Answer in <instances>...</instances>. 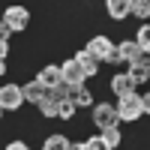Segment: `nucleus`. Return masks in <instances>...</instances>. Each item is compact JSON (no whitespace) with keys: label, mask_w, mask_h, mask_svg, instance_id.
Masks as SVG:
<instances>
[{"label":"nucleus","mask_w":150,"mask_h":150,"mask_svg":"<svg viewBox=\"0 0 150 150\" xmlns=\"http://www.w3.org/2000/svg\"><path fill=\"white\" fill-rule=\"evenodd\" d=\"M6 150H30V147H27V144H24V141H12V144H9Z\"/></svg>","instance_id":"nucleus-23"},{"label":"nucleus","mask_w":150,"mask_h":150,"mask_svg":"<svg viewBox=\"0 0 150 150\" xmlns=\"http://www.w3.org/2000/svg\"><path fill=\"white\" fill-rule=\"evenodd\" d=\"M6 72V60H0V75H3Z\"/></svg>","instance_id":"nucleus-26"},{"label":"nucleus","mask_w":150,"mask_h":150,"mask_svg":"<svg viewBox=\"0 0 150 150\" xmlns=\"http://www.w3.org/2000/svg\"><path fill=\"white\" fill-rule=\"evenodd\" d=\"M9 33H12V30L6 27V24H3V21H0V42H6V39H9Z\"/></svg>","instance_id":"nucleus-22"},{"label":"nucleus","mask_w":150,"mask_h":150,"mask_svg":"<svg viewBox=\"0 0 150 150\" xmlns=\"http://www.w3.org/2000/svg\"><path fill=\"white\" fill-rule=\"evenodd\" d=\"M45 93H48V87H45L42 81H36V78H33L30 84H24V87H21V96H24V102H36V105H39Z\"/></svg>","instance_id":"nucleus-8"},{"label":"nucleus","mask_w":150,"mask_h":150,"mask_svg":"<svg viewBox=\"0 0 150 150\" xmlns=\"http://www.w3.org/2000/svg\"><path fill=\"white\" fill-rule=\"evenodd\" d=\"M6 54H9V45H6V42H0V60H6Z\"/></svg>","instance_id":"nucleus-24"},{"label":"nucleus","mask_w":150,"mask_h":150,"mask_svg":"<svg viewBox=\"0 0 150 150\" xmlns=\"http://www.w3.org/2000/svg\"><path fill=\"white\" fill-rule=\"evenodd\" d=\"M129 12H132V15H138L141 21H147V15H150V3H147V0H129Z\"/></svg>","instance_id":"nucleus-18"},{"label":"nucleus","mask_w":150,"mask_h":150,"mask_svg":"<svg viewBox=\"0 0 150 150\" xmlns=\"http://www.w3.org/2000/svg\"><path fill=\"white\" fill-rule=\"evenodd\" d=\"M117 48V57H120V63H138V60H144L147 54L141 51V48L138 45H135L132 39L129 42H120V45H114Z\"/></svg>","instance_id":"nucleus-7"},{"label":"nucleus","mask_w":150,"mask_h":150,"mask_svg":"<svg viewBox=\"0 0 150 150\" xmlns=\"http://www.w3.org/2000/svg\"><path fill=\"white\" fill-rule=\"evenodd\" d=\"M111 90L117 96H129V93H135V81L129 75H114V78H111Z\"/></svg>","instance_id":"nucleus-12"},{"label":"nucleus","mask_w":150,"mask_h":150,"mask_svg":"<svg viewBox=\"0 0 150 150\" xmlns=\"http://www.w3.org/2000/svg\"><path fill=\"white\" fill-rule=\"evenodd\" d=\"M42 150H69V138L66 135H48Z\"/></svg>","instance_id":"nucleus-17"},{"label":"nucleus","mask_w":150,"mask_h":150,"mask_svg":"<svg viewBox=\"0 0 150 150\" xmlns=\"http://www.w3.org/2000/svg\"><path fill=\"white\" fill-rule=\"evenodd\" d=\"M69 150H87V144H69Z\"/></svg>","instance_id":"nucleus-25"},{"label":"nucleus","mask_w":150,"mask_h":150,"mask_svg":"<svg viewBox=\"0 0 150 150\" xmlns=\"http://www.w3.org/2000/svg\"><path fill=\"white\" fill-rule=\"evenodd\" d=\"M93 123L99 129H108V126H117V111H114V105H105V102H99L96 108H93Z\"/></svg>","instance_id":"nucleus-4"},{"label":"nucleus","mask_w":150,"mask_h":150,"mask_svg":"<svg viewBox=\"0 0 150 150\" xmlns=\"http://www.w3.org/2000/svg\"><path fill=\"white\" fill-rule=\"evenodd\" d=\"M69 102L75 108H87V105H93V96L84 84H78V87H69Z\"/></svg>","instance_id":"nucleus-9"},{"label":"nucleus","mask_w":150,"mask_h":150,"mask_svg":"<svg viewBox=\"0 0 150 150\" xmlns=\"http://www.w3.org/2000/svg\"><path fill=\"white\" fill-rule=\"evenodd\" d=\"M105 9H108V15L114 18V21H120V18L129 15V0H108Z\"/></svg>","instance_id":"nucleus-14"},{"label":"nucleus","mask_w":150,"mask_h":150,"mask_svg":"<svg viewBox=\"0 0 150 150\" xmlns=\"http://www.w3.org/2000/svg\"><path fill=\"white\" fill-rule=\"evenodd\" d=\"M72 114H75V105L69 102V99H63V102H60V108H57V117H63V120H72Z\"/></svg>","instance_id":"nucleus-20"},{"label":"nucleus","mask_w":150,"mask_h":150,"mask_svg":"<svg viewBox=\"0 0 150 150\" xmlns=\"http://www.w3.org/2000/svg\"><path fill=\"white\" fill-rule=\"evenodd\" d=\"M36 81H42L48 90H51V87H57L60 81H63V78H60V66H45L39 75H36Z\"/></svg>","instance_id":"nucleus-13"},{"label":"nucleus","mask_w":150,"mask_h":150,"mask_svg":"<svg viewBox=\"0 0 150 150\" xmlns=\"http://www.w3.org/2000/svg\"><path fill=\"white\" fill-rule=\"evenodd\" d=\"M135 45H138L141 48V51L147 54L150 51V27H147V24H141V27H138V36H135V39H132Z\"/></svg>","instance_id":"nucleus-19"},{"label":"nucleus","mask_w":150,"mask_h":150,"mask_svg":"<svg viewBox=\"0 0 150 150\" xmlns=\"http://www.w3.org/2000/svg\"><path fill=\"white\" fill-rule=\"evenodd\" d=\"M21 102H24V96H21L18 84H3L0 87V108L3 111H18Z\"/></svg>","instance_id":"nucleus-2"},{"label":"nucleus","mask_w":150,"mask_h":150,"mask_svg":"<svg viewBox=\"0 0 150 150\" xmlns=\"http://www.w3.org/2000/svg\"><path fill=\"white\" fill-rule=\"evenodd\" d=\"M75 60H78V66H81V72H84V78H90V75H96V72H99V60H96L93 54L78 51V54H75Z\"/></svg>","instance_id":"nucleus-10"},{"label":"nucleus","mask_w":150,"mask_h":150,"mask_svg":"<svg viewBox=\"0 0 150 150\" xmlns=\"http://www.w3.org/2000/svg\"><path fill=\"white\" fill-rule=\"evenodd\" d=\"M129 78L135 81V84H144L147 78H150V63H147V57L144 60H138V63H129Z\"/></svg>","instance_id":"nucleus-11"},{"label":"nucleus","mask_w":150,"mask_h":150,"mask_svg":"<svg viewBox=\"0 0 150 150\" xmlns=\"http://www.w3.org/2000/svg\"><path fill=\"white\" fill-rule=\"evenodd\" d=\"M117 111V120H138L141 114L150 111V96H138V93H129V96H120V105L114 108Z\"/></svg>","instance_id":"nucleus-1"},{"label":"nucleus","mask_w":150,"mask_h":150,"mask_svg":"<svg viewBox=\"0 0 150 150\" xmlns=\"http://www.w3.org/2000/svg\"><path fill=\"white\" fill-rule=\"evenodd\" d=\"M111 48H114V45H111V39H108V36H93V39L87 42V48H84V51H87V54H93L99 63H102V60H108Z\"/></svg>","instance_id":"nucleus-6"},{"label":"nucleus","mask_w":150,"mask_h":150,"mask_svg":"<svg viewBox=\"0 0 150 150\" xmlns=\"http://www.w3.org/2000/svg\"><path fill=\"white\" fill-rule=\"evenodd\" d=\"M0 114H3V108H0Z\"/></svg>","instance_id":"nucleus-27"},{"label":"nucleus","mask_w":150,"mask_h":150,"mask_svg":"<svg viewBox=\"0 0 150 150\" xmlns=\"http://www.w3.org/2000/svg\"><path fill=\"white\" fill-rule=\"evenodd\" d=\"M57 108H60V102H57V99H51V93H45L42 102H39V111H42L45 117H57Z\"/></svg>","instance_id":"nucleus-16"},{"label":"nucleus","mask_w":150,"mask_h":150,"mask_svg":"<svg viewBox=\"0 0 150 150\" xmlns=\"http://www.w3.org/2000/svg\"><path fill=\"white\" fill-rule=\"evenodd\" d=\"M60 78H63V84H69V87H78V84H84V72H81V66H78V60H66L63 66H60Z\"/></svg>","instance_id":"nucleus-5"},{"label":"nucleus","mask_w":150,"mask_h":150,"mask_svg":"<svg viewBox=\"0 0 150 150\" xmlns=\"http://www.w3.org/2000/svg\"><path fill=\"white\" fill-rule=\"evenodd\" d=\"M84 144H87V150H108V144H105L102 138H96V135H93L90 141H84Z\"/></svg>","instance_id":"nucleus-21"},{"label":"nucleus","mask_w":150,"mask_h":150,"mask_svg":"<svg viewBox=\"0 0 150 150\" xmlns=\"http://www.w3.org/2000/svg\"><path fill=\"white\" fill-rule=\"evenodd\" d=\"M99 138L108 144V150H117V147H120V129H117V126H108V129H102Z\"/></svg>","instance_id":"nucleus-15"},{"label":"nucleus","mask_w":150,"mask_h":150,"mask_svg":"<svg viewBox=\"0 0 150 150\" xmlns=\"http://www.w3.org/2000/svg\"><path fill=\"white\" fill-rule=\"evenodd\" d=\"M3 24H6L12 33H18V30H24L30 24V12L24 9V6H9L6 15H3Z\"/></svg>","instance_id":"nucleus-3"}]
</instances>
